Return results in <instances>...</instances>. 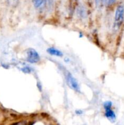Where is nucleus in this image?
Segmentation results:
<instances>
[{"label":"nucleus","mask_w":124,"mask_h":125,"mask_svg":"<svg viewBox=\"0 0 124 125\" xmlns=\"http://www.w3.org/2000/svg\"><path fill=\"white\" fill-rule=\"evenodd\" d=\"M124 20V7L122 5L117 6L114 15V29H118L122 26Z\"/></svg>","instance_id":"nucleus-1"},{"label":"nucleus","mask_w":124,"mask_h":125,"mask_svg":"<svg viewBox=\"0 0 124 125\" xmlns=\"http://www.w3.org/2000/svg\"><path fill=\"white\" fill-rule=\"evenodd\" d=\"M40 57L38 52L33 48L27 50L26 61L30 63H36L40 61Z\"/></svg>","instance_id":"nucleus-2"},{"label":"nucleus","mask_w":124,"mask_h":125,"mask_svg":"<svg viewBox=\"0 0 124 125\" xmlns=\"http://www.w3.org/2000/svg\"><path fill=\"white\" fill-rule=\"evenodd\" d=\"M66 81L68 82V84H69L71 88H72L73 90L76 92H79L80 91V87H79L77 81L73 76L72 74H71V73L68 72H66Z\"/></svg>","instance_id":"nucleus-3"},{"label":"nucleus","mask_w":124,"mask_h":125,"mask_svg":"<svg viewBox=\"0 0 124 125\" xmlns=\"http://www.w3.org/2000/svg\"><path fill=\"white\" fill-rule=\"evenodd\" d=\"M105 116L111 122H114L116 118L115 112L111 108L105 109Z\"/></svg>","instance_id":"nucleus-4"},{"label":"nucleus","mask_w":124,"mask_h":125,"mask_svg":"<svg viewBox=\"0 0 124 125\" xmlns=\"http://www.w3.org/2000/svg\"><path fill=\"white\" fill-rule=\"evenodd\" d=\"M46 51H47V53L49 54L51 56H56V57H62L63 56V52L54 47L48 48Z\"/></svg>","instance_id":"nucleus-5"},{"label":"nucleus","mask_w":124,"mask_h":125,"mask_svg":"<svg viewBox=\"0 0 124 125\" xmlns=\"http://www.w3.org/2000/svg\"><path fill=\"white\" fill-rule=\"evenodd\" d=\"M32 2L35 8H40L45 2V0H32Z\"/></svg>","instance_id":"nucleus-6"},{"label":"nucleus","mask_w":124,"mask_h":125,"mask_svg":"<svg viewBox=\"0 0 124 125\" xmlns=\"http://www.w3.org/2000/svg\"><path fill=\"white\" fill-rule=\"evenodd\" d=\"M112 106H113V103L111 101H107L103 103V107L104 109H108V108H111Z\"/></svg>","instance_id":"nucleus-7"},{"label":"nucleus","mask_w":124,"mask_h":125,"mask_svg":"<svg viewBox=\"0 0 124 125\" xmlns=\"http://www.w3.org/2000/svg\"><path fill=\"white\" fill-rule=\"evenodd\" d=\"M22 71L25 73H29L30 72H31V70L30 69L29 67H23V68H22Z\"/></svg>","instance_id":"nucleus-8"},{"label":"nucleus","mask_w":124,"mask_h":125,"mask_svg":"<svg viewBox=\"0 0 124 125\" xmlns=\"http://www.w3.org/2000/svg\"><path fill=\"white\" fill-rule=\"evenodd\" d=\"M115 1H116V0H108V5H109V6H110V5H113V4L115 2Z\"/></svg>","instance_id":"nucleus-9"},{"label":"nucleus","mask_w":124,"mask_h":125,"mask_svg":"<svg viewBox=\"0 0 124 125\" xmlns=\"http://www.w3.org/2000/svg\"><path fill=\"white\" fill-rule=\"evenodd\" d=\"M102 0H95V2H96V5L97 6H98L101 3V1Z\"/></svg>","instance_id":"nucleus-10"},{"label":"nucleus","mask_w":124,"mask_h":125,"mask_svg":"<svg viewBox=\"0 0 124 125\" xmlns=\"http://www.w3.org/2000/svg\"><path fill=\"white\" fill-rule=\"evenodd\" d=\"M83 112L81 111H80V110H77V111H75V114L77 115H81L82 114Z\"/></svg>","instance_id":"nucleus-11"},{"label":"nucleus","mask_w":124,"mask_h":125,"mask_svg":"<svg viewBox=\"0 0 124 125\" xmlns=\"http://www.w3.org/2000/svg\"><path fill=\"white\" fill-rule=\"evenodd\" d=\"M9 2H10V3L15 4V3H16L17 1H18V0H9Z\"/></svg>","instance_id":"nucleus-12"}]
</instances>
